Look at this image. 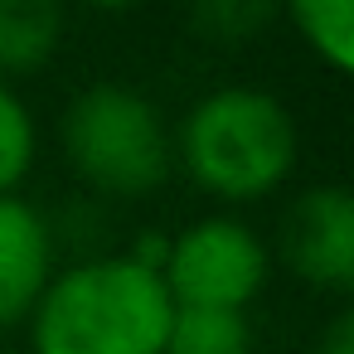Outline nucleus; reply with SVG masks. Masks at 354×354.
Masks as SVG:
<instances>
[{
  "label": "nucleus",
  "instance_id": "obj_1",
  "mask_svg": "<svg viewBox=\"0 0 354 354\" xmlns=\"http://www.w3.org/2000/svg\"><path fill=\"white\" fill-rule=\"evenodd\" d=\"M175 301L127 252L83 257L44 286L30 310L35 354H165Z\"/></svg>",
  "mask_w": 354,
  "mask_h": 354
},
{
  "label": "nucleus",
  "instance_id": "obj_2",
  "mask_svg": "<svg viewBox=\"0 0 354 354\" xmlns=\"http://www.w3.org/2000/svg\"><path fill=\"white\" fill-rule=\"evenodd\" d=\"M170 146L175 165L218 204H262L291 180L301 160L291 107L277 93L248 83H228L189 102Z\"/></svg>",
  "mask_w": 354,
  "mask_h": 354
},
{
  "label": "nucleus",
  "instance_id": "obj_3",
  "mask_svg": "<svg viewBox=\"0 0 354 354\" xmlns=\"http://www.w3.org/2000/svg\"><path fill=\"white\" fill-rule=\"evenodd\" d=\"M64 156L73 175L107 199H146L175 170L160 107L127 83H93L64 107Z\"/></svg>",
  "mask_w": 354,
  "mask_h": 354
},
{
  "label": "nucleus",
  "instance_id": "obj_4",
  "mask_svg": "<svg viewBox=\"0 0 354 354\" xmlns=\"http://www.w3.org/2000/svg\"><path fill=\"white\" fill-rule=\"evenodd\" d=\"M272 277V252L267 243L233 214H204L185 223L170 248L160 281L175 306L185 310H243L262 296Z\"/></svg>",
  "mask_w": 354,
  "mask_h": 354
},
{
  "label": "nucleus",
  "instance_id": "obj_5",
  "mask_svg": "<svg viewBox=\"0 0 354 354\" xmlns=\"http://www.w3.org/2000/svg\"><path fill=\"white\" fill-rule=\"evenodd\" d=\"M281 257L286 267L320 286H354V194L344 185H310L281 214Z\"/></svg>",
  "mask_w": 354,
  "mask_h": 354
},
{
  "label": "nucleus",
  "instance_id": "obj_6",
  "mask_svg": "<svg viewBox=\"0 0 354 354\" xmlns=\"http://www.w3.org/2000/svg\"><path fill=\"white\" fill-rule=\"evenodd\" d=\"M54 228L49 218L20 199H0V330L25 325L39 306L44 286L54 281Z\"/></svg>",
  "mask_w": 354,
  "mask_h": 354
},
{
  "label": "nucleus",
  "instance_id": "obj_7",
  "mask_svg": "<svg viewBox=\"0 0 354 354\" xmlns=\"http://www.w3.org/2000/svg\"><path fill=\"white\" fill-rule=\"evenodd\" d=\"M64 44V10L49 0H0V83L39 73Z\"/></svg>",
  "mask_w": 354,
  "mask_h": 354
},
{
  "label": "nucleus",
  "instance_id": "obj_8",
  "mask_svg": "<svg viewBox=\"0 0 354 354\" xmlns=\"http://www.w3.org/2000/svg\"><path fill=\"white\" fill-rule=\"evenodd\" d=\"M286 20L330 73L354 68V6L349 0H296Z\"/></svg>",
  "mask_w": 354,
  "mask_h": 354
},
{
  "label": "nucleus",
  "instance_id": "obj_9",
  "mask_svg": "<svg viewBox=\"0 0 354 354\" xmlns=\"http://www.w3.org/2000/svg\"><path fill=\"white\" fill-rule=\"evenodd\" d=\"M165 354H252V325L243 310H185V306H175Z\"/></svg>",
  "mask_w": 354,
  "mask_h": 354
},
{
  "label": "nucleus",
  "instance_id": "obj_10",
  "mask_svg": "<svg viewBox=\"0 0 354 354\" xmlns=\"http://www.w3.org/2000/svg\"><path fill=\"white\" fill-rule=\"evenodd\" d=\"M39 156V127L30 102L15 93V83H0V199L15 194Z\"/></svg>",
  "mask_w": 354,
  "mask_h": 354
},
{
  "label": "nucleus",
  "instance_id": "obj_11",
  "mask_svg": "<svg viewBox=\"0 0 354 354\" xmlns=\"http://www.w3.org/2000/svg\"><path fill=\"white\" fill-rule=\"evenodd\" d=\"M315 354H354V315H349V310H339V315L325 325Z\"/></svg>",
  "mask_w": 354,
  "mask_h": 354
}]
</instances>
